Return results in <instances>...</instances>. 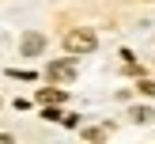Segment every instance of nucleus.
<instances>
[{
	"instance_id": "obj_1",
	"label": "nucleus",
	"mask_w": 155,
	"mask_h": 144,
	"mask_svg": "<svg viewBox=\"0 0 155 144\" xmlns=\"http://www.w3.org/2000/svg\"><path fill=\"white\" fill-rule=\"evenodd\" d=\"M64 45H68V53H91L95 49V34L91 30H68Z\"/></svg>"
},
{
	"instance_id": "obj_2",
	"label": "nucleus",
	"mask_w": 155,
	"mask_h": 144,
	"mask_svg": "<svg viewBox=\"0 0 155 144\" xmlns=\"http://www.w3.org/2000/svg\"><path fill=\"white\" fill-rule=\"evenodd\" d=\"M45 76H49V80H72V76H76V57L53 61V65L45 68Z\"/></svg>"
},
{
	"instance_id": "obj_3",
	"label": "nucleus",
	"mask_w": 155,
	"mask_h": 144,
	"mask_svg": "<svg viewBox=\"0 0 155 144\" xmlns=\"http://www.w3.org/2000/svg\"><path fill=\"white\" fill-rule=\"evenodd\" d=\"M42 49H45V34H38V30L23 34V57H38Z\"/></svg>"
},
{
	"instance_id": "obj_4",
	"label": "nucleus",
	"mask_w": 155,
	"mask_h": 144,
	"mask_svg": "<svg viewBox=\"0 0 155 144\" xmlns=\"http://www.w3.org/2000/svg\"><path fill=\"white\" fill-rule=\"evenodd\" d=\"M129 118H133V121H136V125H144V121H151V118H155V114L148 110V106H136V110H133V114H129Z\"/></svg>"
},
{
	"instance_id": "obj_5",
	"label": "nucleus",
	"mask_w": 155,
	"mask_h": 144,
	"mask_svg": "<svg viewBox=\"0 0 155 144\" xmlns=\"http://www.w3.org/2000/svg\"><path fill=\"white\" fill-rule=\"evenodd\" d=\"M61 99H64L61 91H49V87H42V91H38V102H61Z\"/></svg>"
},
{
	"instance_id": "obj_6",
	"label": "nucleus",
	"mask_w": 155,
	"mask_h": 144,
	"mask_svg": "<svg viewBox=\"0 0 155 144\" xmlns=\"http://www.w3.org/2000/svg\"><path fill=\"white\" fill-rule=\"evenodd\" d=\"M136 87H140V95H155V83H151V80H140Z\"/></svg>"
}]
</instances>
